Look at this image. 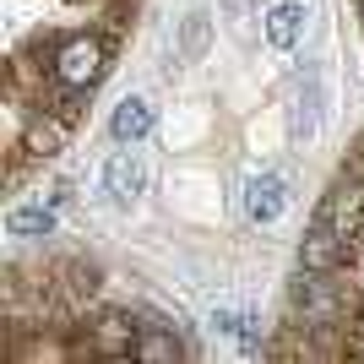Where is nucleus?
<instances>
[{"label": "nucleus", "instance_id": "obj_5", "mask_svg": "<svg viewBox=\"0 0 364 364\" xmlns=\"http://www.w3.org/2000/svg\"><path fill=\"white\" fill-rule=\"evenodd\" d=\"M141 185H147V174H141V164L131 158V152H114L104 168V191L109 196H136Z\"/></svg>", "mask_w": 364, "mask_h": 364}, {"label": "nucleus", "instance_id": "obj_2", "mask_svg": "<svg viewBox=\"0 0 364 364\" xmlns=\"http://www.w3.org/2000/svg\"><path fill=\"white\" fill-rule=\"evenodd\" d=\"M289 207V180L283 174H256V180L245 185V213L250 223H277Z\"/></svg>", "mask_w": 364, "mask_h": 364}, {"label": "nucleus", "instance_id": "obj_3", "mask_svg": "<svg viewBox=\"0 0 364 364\" xmlns=\"http://www.w3.org/2000/svg\"><path fill=\"white\" fill-rule=\"evenodd\" d=\"M304 33V6H294V0H283V6H272L267 11V44L272 49H294Z\"/></svg>", "mask_w": 364, "mask_h": 364}, {"label": "nucleus", "instance_id": "obj_1", "mask_svg": "<svg viewBox=\"0 0 364 364\" xmlns=\"http://www.w3.org/2000/svg\"><path fill=\"white\" fill-rule=\"evenodd\" d=\"M49 71H55V82H60L65 92H92L109 76V44L98 33H71L65 44H55Z\"/></svg>", "mask_w": 364, "mask_h": 364}, {"label": "nucleus", "instance_id": "obj_4", "mask_svg": "<svg viewBox=\"0 0 364 364\" xmlns=\"http://www.w3.org/2000/svg\"><path fill=\"white\" fill-rule=\"evenodd\" d=\"M109 131H114V141H125V147H131V141H141V136L152 131V109L141 104V98H125V104L114 109Z\"/></svg>", "mask_w": 364, "mask_h": 364}, {"label": "nucleus", "instance_id": "obj_8", "mask_svg": "<svg viewBox=\"0 0 364 364\" xmlns=\"http://www.w3.org/2000/svg\"><path fill=\"white\" fill-rule=\"evenodd\" d=\"M359 16H364V0H359Z\"/></svg>", "mask_w": 364, "mask_h": 364}, {"label": "nucleus", "instance_id": "obj_6", "mask_svg": "<svg viewBox=\"0 0 364 364\" xmlns=\"http://www.w3.org/2000/svg\"><path fill=\"white\" fill-rule=\"evenodd\" d=\"M6 234H11V240H44V234H55V213H49L44 201H38V207H16V213L6 218Z\"/></svg>", "mask_w": 364, "mask_h": 364}, {"label": "nucleus", "instance_id": "obj_7", "mask_svg": "<svg viewBox=\"0 0 364 364\" xmlns=\"http://www.w3.org/2000/svg\"><path fill=\"white\" fill-rule=\"evenodd\" d=\"M180 343L174 337H164V332H147V337H136V348H131V359H180Z\"/></svg>", "mask_w": 364, "mask_h": 364}]
</instances>
